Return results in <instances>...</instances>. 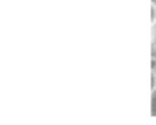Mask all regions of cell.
<instances>
[{
    "instance_id": "cell-2",
    "label": "cell",
    "mask_w": 156,
    "mask_h": 125,
    "mask_svg": "<svg viewBox=\"0 0 156 125\" xmlns=\"http://www.w3.org/2000/svg\"><path fill=\"white\" fill-rule=\"evenodd\" d=\"M156 22V5L152 3L151 4V23Z\"/></svg>"
},
{
    "instance_id": "cell-1",
    "label": "cell",
    "mask_w": 156,
    "mask_h": 125,
    "mask_svg": "<svg viewBox=\"0 0 156 125\" xmlns=\"http://www.w3.org/2000/svg\"><path fill=\"white\" fill-rule=\"evenodd\" d=\"M151 116L156 117V86L152 88L151 94Z\"/></svg>"
}]
</instances>
